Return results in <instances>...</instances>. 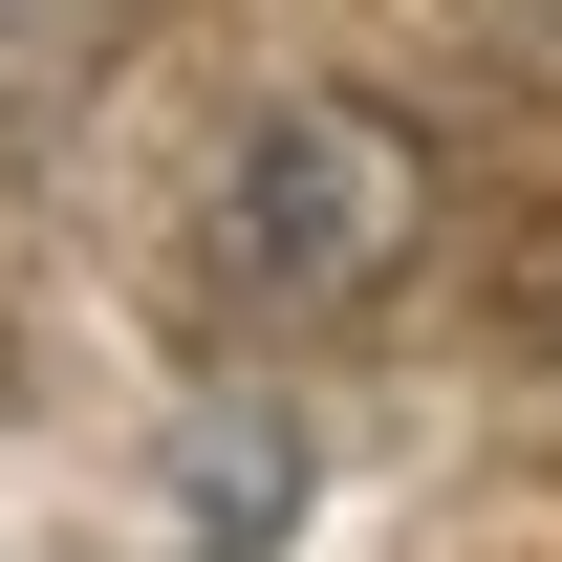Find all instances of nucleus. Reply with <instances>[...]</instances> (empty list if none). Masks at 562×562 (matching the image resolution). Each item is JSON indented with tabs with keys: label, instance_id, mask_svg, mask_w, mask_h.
<instances>
[{
	"label": "nucleus",
	"instance_id": "nucleus-4",
	"mask_svg": "<svg viewBox=\"0 0 562 562\" xmlns=\"http://www.w3.org/2000/svg\"><path fill=\"white\" fill-rule=\"evenodd\" d=\"M454 66L497 109H562V0H454Z\"/></svg>",
	"mask_w": 562,
	"mask_h": 562
},
{
	"label": "nucleus",
	"instance_id": "nucleus-3",
	"mask_svg": "<svg viewBox=\"0 0 562 562\" xmlns=\"http://www.w3.org/2000/svg\"><path fill=\"white\" fill-rule=\"evenodd\" d=\"M173 497H195V541H216V562H260V541H281V497H303V432H281V412H216L195 454H173Z\"/></svg>",
	"mask_w": 562,
	"mask_h": 562
},
{
	"label": "nucleus",
	"instance_id": "nucleus-5",
	"mask_svg": "<svg viewBox=\"0 0 562 562\" xmlns=\"http://www.w3.org/2000/svg\"><path fill=\"white\" fill-rule=\"evenodd\" d=\"M497 325H519V347H541V368H562V195H541V216H519V238H497Z\"/></svg>",
	"mask_w": 562,
	"mask_h": 562
},
{
	"label": "nucleus",
	"instance_id": "nucleus-2",
	"mask_svg": "<svg viewBox=\"0 0 562 562\" xmlns=\"http://www.w3.org/2000/svg\"><path fill=\"white\" fill-rule=\"evenodd\" d=\"M131 44H151V0H0V173H44L131 87Z\"/></svg>",
	"mask_w": 562,
	"mask_h": 562
},
{
	"label": "nucleus",
	"instance_id": "nucleus-1",
	"mask_svg": "<svg viewBox=\"0 0 562 562\" xmlns=\"http://www.w3.org/2000/svg\"><path fill=\"white\" fill-rule=\"evenodd\" d=\"M195 303L216 325H347L432 260V131L390 87H260L195 173Z\"/></svg>",
	"mask_w": 562,
	"mask_h": 562
}]
</instances>
